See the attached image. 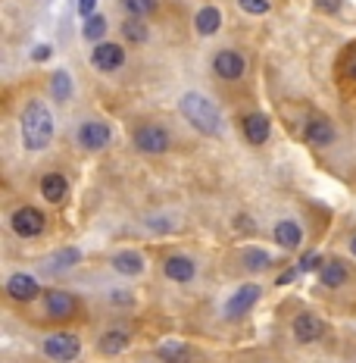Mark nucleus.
Instances as JSON below:
<instances>
[{
    "instance_id": "obj_4",
    "label": "nucleus",
    "mask_w": 356,
    "mask_h": 363,
    "mask_svg": "<svg viewBox=\"0 0 356 363\" xmlns=\"http://www.w3.org/2000/svg\"><path fill=\"white\" fill-rule=\"evenodd\" d=\"M134 147L144 154H166L169 150V132L160 125H144L134 132Z\"/></svg>"
},
{
    "instance_id": "obj_33",
    "label": "nucleus",
    "mask_w": 356,
    "mask_h": 363,
    "mask_svg": "<svg viewBox=\"0 0 356 363\" xmlns=\"http://www.w3.org/2000/svg\"><path fill=\"white\" fill-rule=\"evenodd\" d=\"M50 54H54V50H50L47 44H41V48H35V60H47Z\"/></svg>"
},
{
    "instance_id": "obj_12",
    "label": "nucleus",
    "mask_w": 356,
    "mask_h": 363,
    "mask_svg": "<svg viewBox=\"0 0 356 363\" xmlns=\"http://www.w3.org/2000/svg\"><path fill=\"white\" fill-rule=\"evenodd\" d=\"M6 291H10L13 301H35L38 298V282L32 276H25V272H16V276H10V282H6Z\"/></svg>"
},
{
    "instance_id": "obj_3",
    "label": "nucleus",
    "mask_w": 356,
    "mask_h": 363,
    "mask_svg": "<svg viewBox=\"0 0 356 363\" xmlns=\"http://www.w3.org/2000/svg\"><path fill=\"white\" fill-rule=\"evenodd\" d=\"M79 351H81V342L75 335H69V332H57V335H50L47 342H44V354L59 360V363L75 360L79 357Z\"/></svg>"
},
{
    "instance_id": "obj_23",
    "label": "nucleus",
    "mask_w": 356,
    "mask_h": 363,
    "mask_svg": "<svg viewBox=\"0 0 356 363\" xmlns=\"http://www.w3.org/2000/svg\"><path fill=\"white\" fill-rule=\"evenodd\" d=\"M269 263H272V257H269L266 251H260V247H253V251H247V254H244V267H247V269H253V272L269 269Z\"/></svg>"
},
{
    "instance_id": "obj_34",
    "label": "nucleus",
    "mask_w": 356,
    "mask_h": 363,
    "mask_svg": "<svg viewBox=\"0 0 356 363\" xmlns=\"http://www.w3.org/2000/svg\"><path fill=\"white\" fill-rule=\"evenodd\" d=\"M347 75H350V79L356 82V54L350 57V63H347Z\"/></svg>"
},
{
    "instance_id": "obj_7",
    "label": "nucleus",
    "mask_w": 356,
    "mask_h": 363,
    "mask_svg": "<svg viewBox=\"0 0 356 363\" xmlns=\"http://www.w3.org/2000/svg\"><path fill=\"white\" fill-rule=\"evenodd\" d=\"M91 63L101 72H113L125 63V50L119 48V44H97V50L91 54Z\"/></svg>"
},
{
    "instance_id": "obj_25",
    "label": "nucleus",
    "mask_w": 356,
    "mask_h": 363,
    "mask_svg": "<svg viewBox=\"0 0 356 363\" xmlns=\"http://www.w3.org/2000/svg\"><path fill=\"white\" fill-rule=\"evenodd\" d=\"M69 94H72V82H69V75H66L63 69L54 72V97H57V101H69Z\"/></svg>"
},
{
    "instance_id": "obj_2",
    "label": "nucleus",
    "mask_w": 356,
    "mask_h": 363,
    "mask_svg": "<svg viewBox=\"0 0 356 363\" xmlns=\"http://www.w3.org/2000/svg\"><path fill=\"white\" fill-rule=\"evenodd\" d=\"M181 116L191 123L197 132L203 135H219L222 132V116H219V110L213 107V101L203 94H197V91H191V94L181 97Z\"/></svg>"
},
{
    "instance_id": "obj_5",
    "label": "nucleus",
    "mask_w": 356,
    "mask_h": 363,
    "mask_svg": "<svg viewBox=\"0 0 356 363\" xmlns=\"http://www.w3.org/2000/svg\"><path fill=\"white\" fill-rule=\"evenodd\" d=\"M10 225H13V232H16V235L35 238V235H41V232H44V216L38 213L35 207H19L16 213H13Z\"/></svg>"
},
{
    "instance_id": "obj_27",
    "label": "nucleus",
    "mask_w": 356,
    "mask_h": 363,
    "mask_svg": "<svg viewBox=\"0 0 356 363\" xmlns=\"http://www.w3.org/2000/svg\"><path fill=\"white\" fill-rule=\"evenodd\" d=\"M122 32H125V38H128V41H134V44L147 41V28H144V26H141V22H138V19L125 22V26H122Z\"/></svg>"
},
{
    "instance_id": "obj_6",
    "label": "nucleus",
    "mask_w": 356,
    "mask_h": 363,
    "mask_svg": "<svg viewBox=\"0 0 356 363\" xmlns=\"http://www.w3.org/2000/svg\"><path fill=\"white\" fill-rule=\"evenodd\" d=\"M256 301H260V285H244V289L234 291L231 301L225 304V316H229V320H241Z\"/></svg>"
},
{
    "instance_id": "obj_35",
    "label": "nucleus",
    "mask_w": 356,
    "mask_h": 363,
    "mask_svg": "<svg viewBox=\"0 0 356 363\" xmlns=\"http://www.w3.org/2000/svg\"><path fill=\"white\" fill-rule=\"evenodd\" d=\"M350 247H353V254H356V238H353V241H350Z\"/></svg>"
},
{
    "instance_id": "obj_15",
    "label": "nucleus",
    "mask_w": 356,
    "mask_h": 363,
    "mask_svg": "<svg viewBox=\"0 0 356 363\" xmlns=\"http://www.w3.org/2000/svg\"><path fill=\"white\" fill-rule=\"evenodd\" d=\"M41 194L47 198L50 203H63L66 194H69V182H66L59 172H50V176L41 179Z\"/></svg>"
},
{
    "instance_id": "obj_21",
    "label": "nucleus",
    "mask_w": 356,
    "mask_h": 363,
    "mask_svg": "<svg viewBox=\"0 0 356 363\" xmlns=\"http://www.w3.org/2000/svg\"><path fill=\"white\" fill-rule=\"evenodd\" d=\"M125 345H128V332L125 329H110L107 335L101 338V351L103 354H119V351H125Z\"/></svg>"
},
{
    "instance_id": "obj_9",
    "label": "nucleus",
    "mask_w": 356,
    "mask_h": 363,
    "mask_svg": "<svg viewBox=\"0 0 356 363\" xmlns=\"http://www.w3.org/2000/svg\"><path fill=\"white\" fill-rule=\"evenodd\" d=\"M79 141L85 150H103L110 145V125L103 123H85L79 128Z\"/></svg>"
},
{
    "instance_id": "obj_29",
    "label": "nucleus",
    "mask_w": 356,
    "mask_h": 363,
    "mask_svg": "<svg viewBox=\"0 0 356 363\" xmlns=\"http://www.w3.org/2000/svg\"><path fill=\"white\" fill-rule=\"evenodd\" d=\"M241 10L244 13H253V16H263L269 10V0H238Z\"/></svg>"
},
{
    "instance_id": "obj_16",
    "label": "nucleus",
    "mask_w": 356,
    "mask_h": 363,
    "mask_svg": "<svg viewBox=\"0 0 356 363\" xmlns=\"http://www.w3.org/2000/svg\"><path fill=\"white\" fill-rule=\"evenodd\" d=\"M319 279H322V285H328V289H340L344 282H350V272H347L344 263L328 260V263H322Z\"/></svg>"
},
{
    "instance_id": "obj_13",
    "label": "nucleus",
    "mask_w": 356,
    "mask_h": 363,
    "mask_svg": "<svg viewBox=\"0 0 356 363\" xmlns=\"http://www.w3.org/2000/svg\"><path fill=\"white\" fill-rule=\"evenodd\" d=\"M241 125H244V138L250 141V145H263V141L269 138V132H272L269 119L263 116V113H247Z\"/></svg>"
},
{
    "instance_id": "obj_17",
    "label": "nucleus",
    "mask_w": 356,
    "mask_h": 363,
    "mask_svg": "<svg viewBox=\"0 0 356 363\" xmlns=\"http://www.w3.org/2000/svg\"><path fill=\"white\" fill-rule=\"evenodd\" d=\"M163 269H166V276H169L172 282H191L194 279V263L188 260V257H169Z\"/></svg>"
},
{
    "instance_id": "obj_22",
    "label": "nucleus",
    "mask_w": 356,
    "mask_h": 363,
    "mask_svg": "<svg viewBox=\"0 0 356 363\" xmlns=\"http://www.w3.org/2000/svg\"><path fill=\"white\" fill-rule=\"evenodd\" d=\"M188 347L185 345H176V342H166L163 347H160V360L163 363H188Z\"/></svg>"
},
{
    "instance_id": "obj_24",
    "label": "nucleus",
    "mask_w": 356,
    "mask_h": 363,
    "mask_svg": "<svg viewBox=\"0 0 356 363\" xmlns=\"http://www.w3.org/2000/svg\"><path fill=\"white\" fill-rule=\"evenodd\" d=\"M81 32H85L88 41H101L103 32H107V19L94 13V16H88V22H85V28H81Z\"/></svg>"
},
{
    "instance_id": "obj_8",
    "label": "nucleus",
    "mask_w": 356,
    "mask_h": 363,
    "mask_svg": "<svg viewBox=\"0 0 356 363\" xmlns=\"http://www.w3.org/2000/svg\"><path fill=\"white\" fill-rule=\"evenodd\" d=\"M44 304H47V316L54 320H69L75 313V298L69 291H59V289H50L44 294Z\"/></svg>"
},
{
    "instance_id": "obj_32",
    "label": "nucleus",
    "mask_w": 356,
    "mask_h": 363,
    "mask_svg": "<svg viewBox=\"0 0 356 363\" xmlns=\"http://www.w3.org/2000/svg\"><path fill=\"white\" fill-rule=\"evenodd\" d=\"M319 10H325V13H338V10H340V0H319Z\"/></svg>"
},
{
    "instance_id": "obj_14",
    "label": "nucleus",
    "mask_w": 356,
    "mask_h": 363,
    "mask_svg": "<svg viewBox=\"0 0 356 363\" xmlns=\"http://www.w3.org/2000/svg\"><path fill=\"white\" fill-rule=\"evenodd\" d=\"M213 69H216V75H222V79H241V75H244V57L234 54V50H222V54H216Z\"/></svg>"
},
{
    "instance_id": "obj_20",
    "label": "nucleus",
    "mask_w": 356,
    "mask_h": 363,
    "mask_svg": "<svg viewBox=\"0 0 356 363\" xmlns=\"http://www.w3.org/2000/svg\"><path fill=\"white\" fill-rule=\"evenodd\" d=\"M113 267H116L122 276H138V272L144 269V260L134 251H125V254H116L113 257Z\"/></svg>"
},
{
    "instance_id": "obj_11",
    "label": "nucleus",
    "mask_w": 356,
    "mask_h": 363,
    "mask_svg": "<svg viewBox=\"0 0 356 363\" xmlns=\"http://www.w3.org/2000/svg\"><path fill=\"white\" fill-rule=\"evenodd\" d=\"M303 138L309 141V145H331V138H335V132H331V123L325 116H309L306 123H303Z\"/></svg>"
},
{
    "instance_id": "obj_26",
    "label": "nucleus",
    "mask_w": 356,
    "mask_h": 363,
    "mask_svg": "<svg viewBox=\"0 0 356 363\" xmlns=\"http://www.w3.org/2000/svg\"><path fill=\"white\" fill-rule=\"evenodd\" d=\"M122 6H125V13H132V16L138 19V16H147V13L154 10L156 0H122Z\"/></svg>"
},
{
    "instance_id": "obj_31",
    "label": "nucleus",
    "mask_w": 356,
    "mask_h": 363,
    "mask_svg": "<svg viewBox=\"0 0 356 363\" xmlns=\"http://www.w3.org/2000/svg\"><path fill=\"white\" fill-rule=\"evenodd\" d=\"M94 6H97V0H79V13H81V16H94Z\"/></svg>"
},
{
    "instance_id": "obj_18",
    "label": "nucleus",
    "mask_w": 356,
    "mask_h": 363,
    "mask_svg": "<svg viewBox=\"0 0 356 363\" xmlns=\"http://www.w3.org/2000/svg\"><path fill=\"white\" fill-rule=\"evenodd\" d=\"M219 26H222V16H219L216 6H203V10L197 13V19H194V28L200 35H216Z\"/></svg>"
},
{
    "instance_id": "obj_19",
    "label": "nucleus",
    "mask_w": 356,
    "mask_h": 363,
    "mask_svg": "<svg viewBox=\"0 0 356 363\" xmlns=\"http://www.w3.org/2000/svg\"><path fill=\"white\" fill-rule=\"evenodd\" d=\"M300 238H303L300 225H297V223H291V219H285V223H278V225H275V241H278L282 247H297V245H300Z\"/></svg>"
},
{
    "instance_id": "obj_1",
    "label": "nucleus",
    "mask_w": 356,
    "mask_h": 363,
    "mask_svg": "<svg viewBox=\"0 0 356 363\" xmlns=\"http://www.w3.org/2000/svg\"><path fill=\"white\" fill-rule=\"evenodd\" d=\"M54 138V116L41 101H32L22 110V145L28 150H44Z\"/></svg>"
},
{
    "instance_id": "obj_28",
    "label": "nucleus",
    "mask_w": 356,
    "mask_h": 363,
    "mask_svg": "<svg viewBox=\"0 0 356 363\" xmlns=\"http://www.w3.org/2000/svg\"><path fill=\"white\" fill-rule=\"evenodd\" d=\"M72 263H79V251H63V254H57V260H50L47 263V269H63V267H72Z\"/></svg>"
},
{
    "instance_id": "obj_30",
    "label": "nucleus",
    "mask_w": 356,
    "mask_h": 363,
    "mask_svg": "<svg viewBox=\"0 0 356 363\" xmlns=\"http://www.w3.org/2000/svg\"><path fill=\"white\" fill-rule=\"evenodd\" d=\"M316 267H319V254H313V251H309L306 257H303V260H300V272H309V269H316Z\"/></svg>"
},
{
    "instance_id": "obj_10",
    "label": "nucleus",
    "mask_w": 356,
    "mask_h": 363,
    "mask_svg": "<svg viewBox=\"0 0 356 363\" xmlns=\"http://www.w3.org/2000/svg\"><path fill=\"white\" fill-rule=\"evenodd\" d=\"M322 332H325V323L319 320L316 313H300L297 320H294V338L303 345H309V342H316V338H322Z\"/></svg>"
}]
</instances>
